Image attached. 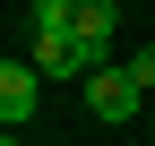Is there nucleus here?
Wrapping results in <instances>:
<instances>
[{"instance_id": "nucleus-1", "label": "nucleus", "mask_w": 155, "mask_h": 146, "mask_svg": "<svg viewBox=\"0 0 155 146\" xmlns=\"http://www.w3.org/2000/svg\"><path fill=\"white\" fill-rule=\"evenodd\" d=\"M78 86H86V112H95V120H129V112H138V103H147V86L129 78L121 60H104V69H86V78H78Z\"/></svg>"}, {"instance_id": "nucleus-2", "label": "nucleus", "mask_w": 155, "mask_h": 146, "mask_svg": "<svg viewBox=\"0 0 155 146\" xmlns=\"http://www.w3.org/2000/svg\"><path fill=\"white\" fill-rule=\"evenodd\" d=\"M69 34H78V60L104 69V60H112V34H121V0H78Z\"/></svg>"}, {"instance_id": "nucleus-3", "label": "nucleus", "mask_w": 155, "mask_h": 146, "mask_svg": "<svg viewBox=\"0 0 155 146\" xmlns=\"http://www.w3.org/2000/svg\"><path fill=\"white\" fill-rule=\"evenodd\" d=\"M35 60H0V129H26L35 120Z\"/></svg>"}, {"instance_id": "nucleus-4", "label": "nucleus", "mask_w": 155, "mask_h": 146, "mask_svg": "<svg viewBox=\"0 0 155 146\" xmlns=\"http://www.w3.org/2000/svg\"><path fill=\"white\" fill-rule=\"evenodd\" d=\"M35 69H43V78H86L78 34H35Z\"/></svg>"}, {"instance_id": "nucleus-5", "label": "nucleus", "mask_w": 155, "mask_h": 146, "mask_svg": "<svg viewBox=\"0 0 155 146\" xmlns=\"http://www.w3.org/2000/svg\"><path fill=\"white\" fill-rule=\"evenodd\" d=\"M69 17H78V0H35V34H69Z\"/></svg>"}, {"instance_id": "nucleus-6", "label": "nucleus", "mask_w": 155, "mask_h": 146, "mask_svg": "<svg viewBox=\"0 0 155 146\" xmlns=\"http://www.w3.org/2000/svg\"><path fill=\"white\" fill-rule=\"evenodd\" d=\"M121 69H129V78H138V86H147V95H155V52H129V60H121Z\"/></svg>"}, {"instance_id": "nucleus-7", "label": "nucleus", "mask_w": 155, "mask_h": 146, "mask_svg": "<svg viewBox=\"0 0 155 146\" xmlns=\"http://www.w3.org/2000/svg\"><path fill=\"white\" fill-rule=\"evenodd\" d=\"M0 146H17V138H9V129H0Z\"/></svg>"}]
</instances>
